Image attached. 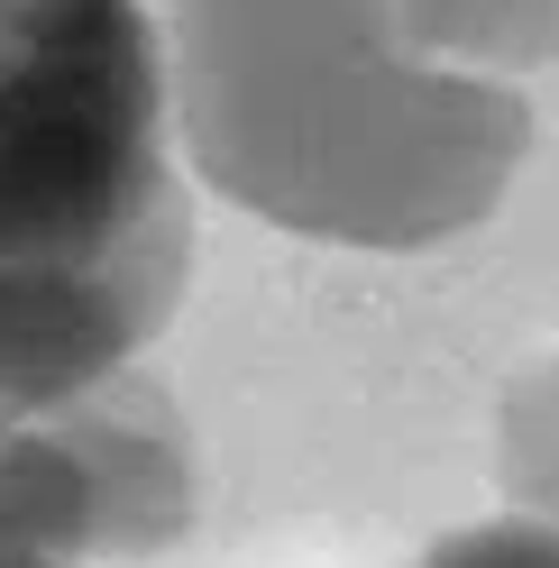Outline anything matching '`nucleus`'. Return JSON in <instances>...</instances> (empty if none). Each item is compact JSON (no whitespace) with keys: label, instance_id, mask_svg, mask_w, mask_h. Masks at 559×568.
<instances>
[{"label":"nucleus","instance_id":"5","mask_svg":"<svg viewBox=\"0 0 559 568\" xmlns=\"http://www.w3.org/2000/svg\"><path fill=\"white\" fill-rule=\"evenodd\" d=\"M496 477L532 523H559V348L505 385L496 413Z\"/></svg>","mask_w":559,"mask_h":568},{"label":"nucleus","instance_id":"3","mask_svg":"<svg viewBox=\"0 0 559 568\" xmlns=\"http://www.w3.org/2000/svg\"><path fill=\"white\" fill-rule=\"evenodd\" d=\"M184 523H193L184 422L156 385L111 376L55 413H10L0 568H83L101 550H156Z\"/></svg>","mask_w":559,"mask_h":568},{"label":"nucleus","instance_id":"1","mask_svg":"<svg viewBox=\"0 0 559 568\" xmlns=\"http://www.w3.org/2000/svg\"><path fill=\"white\" fill-rule=\"evenodd\" d=\"M174 120L230 202L331 247L459 239L532 148L522 92L395 0H174Z\"/></svg>","mask_w":559,"mask_h":568},{"label":"nucleus","instance_id":"2","mask_svg":"<svg viewBox=\"0 0 559 568\" xmlns=\"http://www.w3.org/2000/svg\"><path fill=\"white\" fill-rule=\"evenodd\" d=\"M193 266L165 64L138 0H10L0 28V376L55 413L129 376Z\"/></svg>","mask_w":559,"mask_h":568},{"label":"nucleus","instance_id":"6","mask_svg":"<svg viewBox=\"0 0 559 568\" xmlns=\"http://www.w3.org/2000/svg\"><path fill=\"white\" fill-rule=\"evenodd\" d=\"M423 568H559V523H532V514L468 523V531H449Z\"/></svg>","mask_w":559,"mask_h":568},{"label":"nucleus","instance_id":"4","mask_svg":"<svg viewBox=\"0 0 559 568\" xmlns=\"http://www.w3.org/2000/svg\"><path fill=\"white\" fill-rule=\"evenodd\" d=\"M404 28L449 64L477 74H514V64L559 55V0H395Z\"/></svg>","mask_w":559,"mask_h":568}]
</instances>
